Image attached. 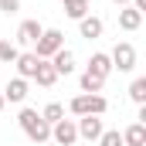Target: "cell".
Segmentation results:
<instances>
[{
	"instance_id": "16",
	"label": "cell",
	"mask_w": 146,
	"mask_h": 146,
	"mask_svg": "<svg viewBox=\"0 0 146 146\" xmlns=\"http://www.w3.org/2000/svg\"><path fill=\"white\" fill-rule=\"evenodd\" d=\"M78 85H82V92H85V95H99V92H102V85H106V78H99V75H92L88 68H85L82 78H78Z\"/></svg>"
},
{
	"instance_id": "20",
	"label": "cell",
	"mask_w": 146,
	"mask_h": 146,
	"mask_svg": "<svg viewBox=\"0 0 146 146\" xmlns=\"http://www.w3.org/2000/svg\"><path fill=\"white\" fill-rule=\"evenodd\" d=\"M99 146H122V133L119 129H102V136L95 139Z\"/></svg>"
},
{
	"instance_id": "19",
	"label": "cell",
	"mask_w": 146,
	"mask_h": 146,
	"mask_svg": "<svg viewBox=\"0 0 146 146\" xmlns=\"http://www.w3.org/2000/svg\"><path fill=\"white\" fill-rule=\"evenodd\" d=\"M129 99H133L136 106H146V78H133V85H129Z\"/></svg>"
},
{
	"instance_id": "7",
	"label": "cell",
	"mask_w": 146,
	"mask_h": 146,
	"mask_svg": "<svg viewBox=\"0 0 146 146\" xmlns=\"http://www.w3.org/2000/svg\"><path fill=\"white\" fill-rule=\"evenodd\" d=\"M0 95H3V102L21 106V102L27 99V78H10V82H7V88H3Z\"/></svg>"
},
{
	"instance_id": "2",
	"label": "cell",
	"mask_w": 146,
	"mask_h": 146,
	"mask_svg": "<svg viewBox=\"0 0 146 146\" xmlns=\"http://www.w3.org/2000/svg\"><path fill=\"white\" fill-rule=\"evenodd\" d=\"M109 109V102H106V95H75L72 102H68V112L72 115H106Z\"/></svg>"
},
{
	"instance_id": "23",
	"label": "cell",
	"mask_w": 146,
	"mask_h": 146,
	"mask_svg": "<svg viewBox=\"0 0 146 146\" xmlns=\"http://www.w3.org/2000/svg\"><path fill=\"white\" fill-rule=\"evenodd\" d=\"M129 7H136V10H139V14H146V0H133V3H129Z\"/></svg>"
},
{
	"instance_id": "6",
	"label": "cell",
	"mask_w": 146,
	"mask_h": 146,
	"mask_svg": "<svg viewBox=\"0 0 146 146\" xmlns=\"http://www.w3.org/2000/svg\"><path fill=\"white\" fill-rule=\"evenodd\" d=\"M75 129H78V139H88V143H95L99 136H102V119L99 115H78V122H75Z\"/></svg>"
},
{
	"instance_id": "17",
	"label": "cell",
	"mask_w": 146,
	"mask_h": 146,
	"mask_svg": "<svg viewBox=\"0 0 146 146\" xmlns=\"http://www.w3.org/2000/svg\"><path fill=\"white\" fill-rule=\"evenodd\" d=\"M41 119H44L48 126H54V122H61V119H65V106H61V102H48V106L41 109Z\"/></svg>"
},
{
	"instance_id": "3",
	"label": "cell",
	"mask_w": 146,
	"mask_h": 146,
	"mask_svg": "<svg viewBox=\"0 0 146 146\" xmlns=\"http://www.w3.org/2000/svg\"><path fill=\"white\" fill-rule=\"evenodd\" d=\"M61 48H65V34H61L58 27H44L41 37L34 41V54L41 58V61H48V58H51V54H58Z\"/></svg>"
},
{
	"instance_id": "10",
	"label": "cell",
	"mask_w": 146,
	"mask_h": 146,
	"mask_svg": "<svg viewBox=\"0 0 146 146\" xmlns=\"http://www.w3.org/2000/svg\"><path fill=\"white\" fill-rule=\"evenodd\" d=\"M48 61L54 65V72H58V78H61V75H72V72H75V54L68 51V48H61V51H58V54H51Z\"/></svg>"
},
{
	"instance_id": "18",
	"label": "cell",
	"mask_w": 146,
	"mask_h": 146,
	"mask_svg": "<svg viewBox=\"0 0 146 146\" xmlns=\"http://www.w3.org/2000/svg\"><path fill=\"white\" fill-rule=\"evenodd\" d=\"M65 14H68L72 21H82V17L88 14V0H65Z\"/></svg>"
},
{
	"instance_id": "1",
	"label": "cell",
	"mask_w": 146,
	"mask_h": 146,
	"mask_svg": "<svg viewBox=\"0 0 146 146\" xmlns=\"http://www.w3.org/2000/svg\"><path fill=\"white\" fill-rule=\"evenodd\" d=\"M17 122H21V129L27 133V139H31V143H37V146L51 143V126L41 119V112H37V109H21Z\"/></svg>"
},
{
	"instance_id": "24",
	"label": "cell",
	"mask_w": 146,
	"mask_h": 146,
	"mask_svg": "<svg viewBox=\"0 0 146 146\" xmlns=\"http://www.w3.org/2000/svg\"><path fill=\"white\" fill-rule=\"evenodd\" d=\"M112 3H115V7H129L133 0H112Z\"/></svg>"
},
{
	"instance_id": "25",
	"label": "cell",
	"mask_w": 146,
	"mask_h": 146,
	"mask_svg": "<svg viewBox=\"0 0 146 146\" xmlns=\"http://www.w3.org/2000/svg\"><path fill=\"white\" fill-rule=\"evenodd\" d=\"M3 106H7V102H3V95H0V112H3Z\"/></svg>"
},
{
	"instance_id": "11",
	"label": "cell",
	"mask_w": 146,
	"mask_h": 146,
	"mask_svg": "<svg viewBox=\"0 0 146 146\" xmlns=\"http://www.w3.org/2000/svg\"><path fill=\"white\" fill-rule=\"evenodd\" d=\"M14 65H17V78H27V82H31L34 72H37V54L34 51H24V54H17Z\"/></svg>"
},
{
	"instance_id": "12",
	"label": "cell",
	"mask_w": 146,
	"mask_h": 146,
	"mask_svg": "<svg viewBox=\"0 0 146 146\" xmlns=\"http://www.w3.org/2000/svg\"><path fill=\"white\" fill-rule=\"evenodd\" d=\"M41 21H21V27H17V44H34L37 37H41Z\"/></svg>"
},
{
	"instance_id": "5",
	"label": "cell",
	"mask_w": 146,
	"mask_h": 146,
	"mask_svg": "<svg viewBox=\"0 0 146 146\" xmlns=\"http://www.w3.org/2000/svg\"><path fill=\"white\" fill-rule=\"evenodd\" d=\"M51 143L54 146H75L78 143V129H75L72 119H61V122L51 126Z\"/></svg>"
},
{
	"instance_id": "26",
	"label": "cell",
	"mask_w": 146,
	"mask_h": 146,
	"mask_svg": "<svg viewBox=\"0 0 146 146\" xmlns=\"http://www.w3.org/2000/svg\"><path fill=\"white\" fill-rule=\"evenodd\" d=\"M44 146H54V143H44Z\"/></svg>"
},
{
	"instance_id": "13",
	"label": "cell",
	"mask_w": 146,
	"mask_h": 146,
	"mask_svg": "<svg viewBox=\"0 0 146 146\" xmlns=\"http://www.w3.org/2000/svg\"><path fill=\"white\" fill-rule=\"evenodd\" d=\"M34 82L41 85V88H51V85L58 82V72H54V65H51V61H41V58H37V72H34Z\"/></svg>"
},
{
	"instance_id": "14",
	"label": "cell",
	"mask_w": 146,
	"mask_h": 146,
	"mask_svg": "<svg viewBox=\"0 0 146 146\" xmlns=\"http://www.w3.org/2000/svg\"><path fill=\"white\" fill-rule=\"evenodd\" d=\"M88 72H92V75H99V78H109V72H112L109 54H106V51H95V54L88 58Z\"/></svg>"
},
{
	"instance_id": "4",
	"label": "cell",
	"mask_w": 146,
	"mask_h": 146,
	"mask_svg": "<svg viewBox=\"0 0 146 146\" xmlns=\"http://www.w3.org/2000/svg\"><path fill=\"white\" fill-rule=\"evenodd\" d=\"M109 61H112L115 72H133V68H136V48H133L129 41H119V44L112 48Z\"/></svg>"
},
{
	"instance_id": "21",
	"label": "cell",
	"mask_w": 146,
	"mask_h": 146,
	"mask_svg": "<svg viewBox=\"0 0 146 146\" xmlns=\"http://www.w3.org/2000/svg\"><path fill=\"white\" fill-rule=\"evenodd\" d=\"M17 54H21V51H17V48H14L10 41H0V61L14 65V61H17Z\"/></svg>"
},
{
	"instance_id": "9",
	"label": "cell",
	"mask_w": 146,
	"mask_h": 146,
	"mask_svg": "<svg viewBox=\"0 0 146 146\" xmlns=\"http://www.w3.org/2000/svg\"><path fill=\"white\" fill-rule=\"evenodd\" d=\"M119 27L129 31V34L139 31V27H143V14H139L136 7H119Z\"/></svg>"
},
{
	"instance_id": "15",
	"label": "cell",
	"mask_w": 146,
	"mask_h": 146,
	"mask_svg": "<svg viewBox=\"0 0 146 146\" xmlns=\"http://www.w3.org/2000/svg\"><path fill=\"white\" fill-rule=\"evenodd\" d=\"M122 146H146V126L143 122H133L122 133Z\"/></svg>"
},
{
	"instance_id": "22",
	"label": "cell",
	"mask_w": 146,
	"mask_h": 146,
	"mask_svg": "<svg viewBox=\"0 0 146 146\" xmlns=\"http://www.w3.org/2000/svg\"><path fill=\"white\" fill-rule=\"evenodd\" d=\"M17 10H21V0H0V14L10 17V14H17Z\"/></svg>"
},
{
	"instance_id": "8",
	"label": "cell",
	"mask_w": 146,
	"mask_h": 146,
	"mask_svg": "<svg viewBox=\"0 0 146 146\" xmlns=\"http://www.w3.org/2000/svg\"><path fill=\"white\" fill-rule=\"evenodd\" d=\"M102 31H106V24H102V17H95V14H85V17L78 21V34L88 37V41L102 37Z\"/></svg>"
}]
</instances>
